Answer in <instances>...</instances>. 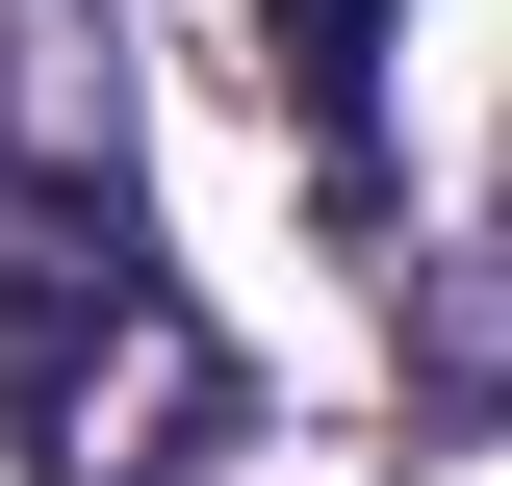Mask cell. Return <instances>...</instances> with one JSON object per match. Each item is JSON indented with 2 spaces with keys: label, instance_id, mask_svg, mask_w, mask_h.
<instances>
[{
  "label": "cell",
  "instance_id": "6da1fadb",
  "mask_svg": "<svg viewBox=\"0 0 512 486\" xmlns=\"http://www.w3.org/2000/svg\"><path fill=\"white\" fill-rule=\"evenodd\" d=\"M0 410L52 486H180L231 435V333L154 282L128 180H0Z\"/></svg>",
  "mask_w": 512,
  "mask_h": 486
},
{
  "label": "cell",
  "instance_id": "7a4b0ae2",
  "mask_svg": "<svg viewBox=\"0 0 512 486\" xmlns=\"http://www.w3.org/2000/svg\"><path fill=\"white\" fill-rule=\"evenodd\" d=\"M0 180H128V26L103 0H0Z\"/></svg>",
  "mask_w": 512,
  "mask_h": 486
},
{
  "label": "cell",
  "instance_id": "3957f363",
  "mask_svg": "<svg viewBox=\"0 0 512 486\" xmlns=\"http://www.w3.org/2000/svg\"><path fill=\"white\" fill-rule=\"evenodd\" d=\"M282 26V128L333 154V205H384V0H256Z\"/></svg>",
  "mask_w": 512,
  "mask_h": 486
}]
</instances>
